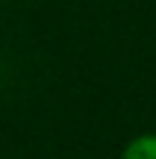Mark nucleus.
<instances>
[{"mask_svg":"<svg viewBox=\"0 0 156 159\" xmlns=\"http://www.w3.org/2000/svg\"><path fill=\"white\" fill-rule=\"evenodd\" d=\"M121 159H156V133H139L121 150Z\"/></svg>","mask_w":156,"mask_h":159,"instance_id":"nucleus-1","label":"nucleus"}]
</instances>
